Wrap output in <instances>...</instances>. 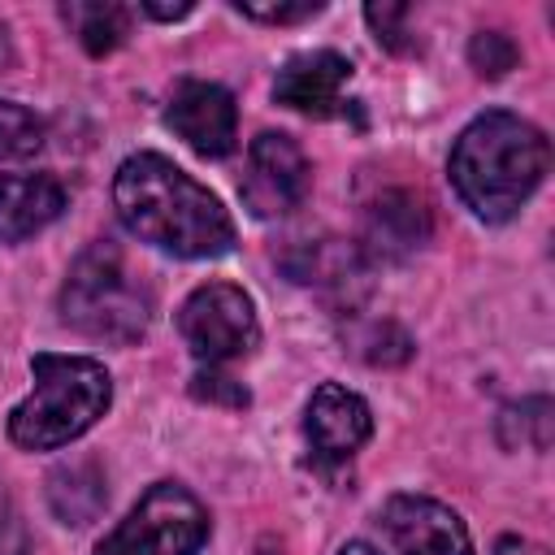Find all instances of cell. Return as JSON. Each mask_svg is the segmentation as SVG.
<instances>
[{
    "label": "cell",
    "mask_w": 555,
    "mask_h": 555,
    "mask_svg": "<svg viewBox=\"0 0 555 555\" xmlns=\"http://www.w3.org/2000/svg\"><path fill=\"white\" fill-rule=\"evenodd\" d=\"M65 22L74 26V35L82 39V48L91 56L113 52L126 30H130V13L121 4H104V0H87V4H65Z\"/></svg>",
    "instance_id": "9a60e30c"
},
{
    "label": "cell",
    "mask_w": 555,
    "mask_h": 555,
    "mask_svg": "<svg viewBox=\"0 0 555 555\" xmlns=\"http://www.w3.org/2000/svg\"><path fill=\"white\" fill-rule=\"evenodd\" d=\"M48 503L61 516V525H87L95 520V512L104 507V477L91 460L78 464H61L48 477Z\"/></svg>",
    "instance_id": "5bb4252c"
},
{
    "label": "cell",
    "mask_w": 555,
    "mask_h": 555,
    "mask_svg": "<svg viewBox=\"0 0 555 555\" xmlns=\"http://www.w3.org/2000/svg\"><path fill=\"white\" fill-rule=\"evenodd\" d=\"M139 9H143L147 17H156V22H178V17H186L195 4H191V0H173V4H169V0H143Z\"/></svg>",
    "instance_id": "cb8c5ba5"
},
{
    "label": "cell",
    "mask_w": 555,
    "mask_h": 555,
    "mask_svg": "<svg viewBox=\"0 0 555 555\" xmlns=\"http://www.w3.org/2000/svg\"><path fill=\"white\" fill-rule=\"evenodd\" d=\"M234 9L243 13V17H251V22H278V26H286V22H308V17H317L325 4L321 0H234Z\"/></svg>",
    "instance_id": "44dd1931"
},
{
    "label": "cell",
    "mask_w": 555,
    "mask_h": 555,
    "mask_svg": "<svg viewBox=\"0 0 555 555\" xmlns=\"http://www.w3.org/2000/svg\"><path fill=\"white\" fill-rule=\"evenodd\" d=\"M204 542H208L204 503L178 481H156L134 503V512L95 546V555H195Z\"/></svg>",
    "instance_id": "5b68a950"
},
{
    "label": "cell",
    "mask_w": 555,
    "mask_h": 555,
    "mask_svg": "<svg viewBox=\"0 0 555 555\" xmlns=\"http://www.w3.org/2000/svg\"><path fill=\"white\" fill-rule=\"evenodd\" d=\"M499 442L503 447H533L546 451L551 447V399L533 395L520 403H507L499 412Z\"/></svg>",
    "instance_id": "e0dca14e"
},
{
    "label": "cell",
    "mask_w": 555,
    "mask_h": 555,
    "mask_svg": "<svg viewBox=\"0 0 555 555\" xmlns=\"http://www.w3.org/2000/svg\"><path fill=\"white\" fill-rule=\"evenodd\" d=\"M30 395L9 412V438L22 451H56L82 438L113 403V377L91 356H30Z\"/></svg>",
    "instance_id": "3957f363"
},
{
    "label": "cell",
    "mask_w": 555,
    "mask_h": 555,
    "mask_svg": "<svg viewBox=\"0 0 555 555\" xmlns=\"http://www.w3.org/2000/svg\"><path fill=\"white\" fill-rule=\"evenodd\" d=\"M429 234V212L412 191H386L364 212V251L382 260H399L416 251Z\"/></svg>",
    "instance_id": "4fadbf2b"
},
{
    "label": "cell",
    "mask_w": 555,
    "mask_h": 555,
    "mask_svg": "<svg viewBox=\"0 0 555 555\" xmlns=\"http://www.w3.org/2000/svg\"><path fill=\"white\" fill-rule=\"evenodd\" d=\"M364 260L356 247L338 243V238H325V243H312L299 251V260H291V278L295 282H317V286H343L351 278H360Z\"/></svg>",
    "instance_id": "2e32d148"
},
{
    "label": "cell",
    "mask_w": 555,
    "mask_h": 555,
    "mask_svg": "<svg viewBox=\"0 0 555 555\" xmlns=\"http://www.w3.org/2000/svg\"><path fill=\"white\" fill-rule=\"evenodd\" d=\"M165 126L199 156L217 160V156H230L234 152V139H238V108H234V95L217 82H199V78H186L173 87L169 104H165Z\"/></svg>",
    "instance_id": "ba28073f"
},
{
    "label": "cell",
    "mask_w": 555,
    "mask_h": 555,
    "mask_svg": "<svg viewBox=\"0 0 555 555\" xmlns=\"http://www.w3.org/2000/svg\"><path fill=\"white\" fill-rule=\"evenodd\" d=\"M551 165L542 130L516 113L490 108L473 117L451 147V186L481 221H507L538 191Z\"/></svg>",
    "instance_id": "7a4b0ae2"
},
{
    "label": "cell",
    "mask_w": 555,
    "mask_h": 555,
    "mask_svg": "<svg viewBox=\"0 0 555 555\" xmlns=\"http://www.w3.org/2000/svg\"><path fill=\"white\" fill-rule=\"evenodd\" d=\"M61 321L95 343L130 347L152 325V291L108 238L91 243L61 286Z\"/></svg>",
    "instance_id": "277c9868"
},
{
    "label": "cell",
    "mask_w": 555,
    "mask_h": 555,
    "mask_svg": "<svg viewBox=\"0 0 555 555\" xmlns=\"http://www.w3.org/2000/svg\"><path fill=\"white\" fill-rule=\"evenodd\" d=\"M382 525L399 555H473V538L447 503L429 494H395L382 507Z\"/></svg>",
    "instance_id": "9c48e42d"
},
{
    "label": "cell",
    "mask_w": 555,
    "mask_h": 555,
    "mask_svg": "<svg viewBox=\"0 0 555 555\" xmlns=\"http://www.w3.org/2000/svg\"><path fill=\"white\" fill-rule=\"evenodd\" d=\"M0 555H26V529L13 499L0 490Z\"/></svg>",
    "instance_id": "603a6c76"
},
{
    "label": "cell",
    "mask_w": 555,
    "mask_h": 555,
    "mask_svg": "<svg viewBox=\"0 0 555 555\" xmlns=\"http://www.w3.org/2000/svg\"><path fill=\"white\" fill-rule=\"evenodd\" d=\"M113 208L134 238L178 260H212L234 247L225 204L160 152H134L117 165Z\"/></svg>",
    "instance_id": "6da1fadb"
},
{
    "label": "cell",
    "mask_w": 555,
    "mask_h": 555,
    "mask_svg": "<svg viewBox=\"0 0 555 555\" xmlns=\"http://www.w3.org/2000/svg\"><path fill=\"white\" fill-rule=\"evenodd\" d=\"M191 395H195V399H204V403H217V408H247V403H251L247 386H243V382H234L230 373H217L212 364H208V369H199V373L191 377Z\"/></svg>",
    "instance_id": "ffe728a7"
},
{
    "label": "cell",
    "mask_w": 555,
    "mask_h": 555,
    "mask_svg": "<svg viewBox=\"0 0 555 555\" xmlns=\"http://www.w3.org/2000/svg\"><path fill=\"white\" fill-rule=\"evenodd\" d=\"M351 78V61L343 52H330V48H317V52H299L291 56L278 78H273V95L278 104L286 108H299V113H312V117H330L343 100V87Z\"/></svg>",
    "instance_id": "8fae6325"
},
{
    "label": "cell",
    "mask_w": 555,
    "mask_h": 555,
    "mask_svg": "<svg viewBox=\"0 0 555 555\" xmlns=\"http://www.w3.org/2000/svg\"><path fill=\"white\" fill-rule=\"evenodd\" d=\"M364 17H369V26H373V35L390 48V52H403L408 48V4H390V0H373V4H364Z\"/></svg>",
    "instance_id": "7402d4cb"
},
{
    "label": "cell",
    "mask_w": 555,
    "mask_h": 555,
    "mask_svg": "<svg viewBox=\"0 0 555 555\" xmlns=\"http://www.w3.org/2000/svg\"><path fill=\"white\" fill-rule=\"evenodd\" d=\"M494 555H546V546H538L529 538H499Z\"/></svg>",
    "instance_id": "d4e9b609"
},
{
    "label": "cell",
    "mask_w": 555,
    "mask_h": 555,
    "mask_svg": "<svg viewBox=\"0 0 555 555\" xmlns=\"http://www.w3.org/2000/svg\"><path fill=\"white\" fill-rule=\"evenodd\" d=\"M338 555H377L369 542H347V546H338Z\"/></svg>",
    "instance_id": "484cf974"
},
{
    "label": "cell",
    "mask_w": 555,
    "mask_h": 555,
    "mask_svg": "<svg viewBox=\"0 0 555 555\" xmlns=\"http://www.w3.org/2000/svg\"><path fill=\"white\" fill-rule=\"evenodd\" d=\"M65 212V186L52 173H0V243H26Z\"/></svg>",
    "instance_id": "7c38bea8"
},
{
    "label": "cell",
    "mask_w": 555,
    "mask_h": 555,
    "mask_svg": "<svg viewBox=\"0 0 555 555\" xmlns=\"http://www.w3.org/2000/svg\"><path fill=\"white\" fill-rule=\"evenodd\" d=\"M178 334H182V343L191 347V356L199 364L217 369V364L238 360L256 347V338H260L256 304L234 282H204L182 299Z\"/></svg>",
    "instance_id": "8992f818"
},
{
    "label": "cell",
    "mask_w": 555,
    "mask_h": 555,
    "mask_svg": "<svg viewBox=\"0 0 555 555\" xmlns=\"http://www.w3.org/2000/svg\"><path fill=\"white\" fill-rule=\"evenodd\" d=\"M43 147V121L13 104V100H0V160H26Z\"/></svg>",
    "instance_id": "ac0fdd59"
},
{
    "label": "cell",
    "mask_w": 555,
    "mask_h": 555,
    "mask_svg": "<svg viewBox=\"0 0 555 555\" xmlns=\"http://www.w3.org/2000/svg\"><path fill=\"white\" fill-rule=\"evenodd\" d=\"M304 429H308V442H312V451L321 460H347L369 442L373 412L356 390H347L338 382H321L312 390V399H308Z\"/></svg>",
    "instance_id": "30bf717a"
},
{
    "label": "cell",
    "mask_w": 555,
    "mask_h": 555,
    "mask_svg": "<svg viewBox=\"0 0 555 555\" xmlns=\"http://www.w3.org/2000/svg\"><path fill=\"white\" fill-rule=\"evenodd\" d=\"M312 186V165L304 156V147L282 134V130H264L251 139L247 147V173H243V204L251 217L260 221H273V217H286L291 208L304 204Z\"/></svg>",
    "instance_id": "52a82bcc"
},
{
    "label": "cell",
    "mask_w": 555,
    "mask_h": 555,
    "mask_svg": "<svg viewBox=\"0 0 555 555\" xmlns=\"http://www.w3.org/2000/svg\"><path fill=\"white\" fill-rule=\"evenodd\" d=\"M468 61H473V69L481 78H503L507 69H516L520 52H516V43L503 30H477L468 39Z\"/></svg>",
    "instance_id": "d6986e66"
}]
</instances>
